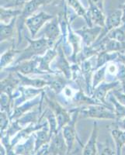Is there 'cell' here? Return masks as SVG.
<instances>
[{
  "label": "cell",
  "instance_id": "33",
  "mask_svg": "<svg viewBox=\"0 0 125 155\" xmlns=\"http://www.w3.org/2000/svg\"><path fill=\"white\" fill-rule=\"evenodd\" d=\"M0 107L1 111L6 112L11 116L13 110V100L5 93H1L0 95Z\"/></svg>",
  "mask_w": 125,
  "mask_h": 155
},
{
  "label": "cell",
  "instance_id": "13",
  "mask_svg": "<svg viewBox=\"0 0 125 155\" xmlns=\"http://www.w3.org/2000/svg\"><path fill=\"white\" fill-rule=\"evenodd\" d=\"M47 151L51 155H69L67 144L62 130L58 131L51 137Z\"/></svg>",
  "mask_w": 125,
  "mask_h": 155
},
{
  "label": "cell",
  "instance_id": "4",
  "mask_svg": "<svg viewBox=\"0 0 125 155\" xmlns=\"http://www.w3.org/2000/svg\"><path fill=\"white\" fill-rule=\"evenodd\" d=\"M53 0H30L27 2L22 8L21 15L18 17L16 22V29H17V46L22 41V33L23 30V26L25 25V20L30 16L37 12V10L43 5L48 4L52 2Z\"/></svg>",
  "mask_w": 125,
  "mask_h": 155
},
{
  "label": "cell",
  "instance_id": "46",
  "mask_svg": "<svg viewBox=\"0 0 125 155\" xmlns=\"http://www.w3.org/2000/svg\"><path fill=\"white\" fill-rule=\"evenodd\" d=\"M38 154H39V153H36L35 155H38Z\"/></svg>",
  "mask_w": 125,
  "mask_h": 155
},
{
  "label": "cell",
  "instance_id": "25",
  "mask_svg": "<svg viewBox=\"0 0 125 155\" xmlns=\"http://www.w3.org/2000/svg\"><path fill=\"white\" fill-rule=\"evenodd\" d=\"M110 135L114 142L116 155H122L123 148L125 146V131L115 127L110 130Z\"/></svg>",
  "mask_w": 125,
  "mask_h": 155
},
{
  "label": "cell",
  "instance_id": "38",
  "mask_svg": "<svg viewBox=\"0 0 125 155\" xmlns=\"http://www.w3.org/2000/svg\"><path fill=\"white\" fill-rule=\"evenodd\" d=\"M30 0H15L14 3L12 5L6 6V7H15V8H23V5L27 2H30Z\"/></svg>",
  "mask_w": 125,
  "mask_h": 155
},
{
  "label": "cell",
  "instance_id": "10",
  "mask_svg": "<svg viewBox=\"0 0 125 155\" xmlns=\"http://www.w3.org/2000/svg\"><path fill=\"white\" fill-rule=\"evenodd\" d=\"M19 86H20L19 80L16 73L10 72L7 77L1 79L0 82L1 93L8 95L13 101L19 95Z\"/></svg>",
  "mask_w": 125,
  "mask_h": 155
},
{
  "label": "cell",
  "instance_id": "30",
  "mask_svg": "<svg viewBox=\"0 0 125 155\" xmlns=\"http://www.w3.org/2000/svg\"><path fill=\"white\" fill-rule=\"evenodd\" d=\"M44 117L47 122H48V127H49L50 134H51V137L54 134H56L58 131V121H57L56 116L54 114V113L51 111V109L48 108L46 111L44 112Z\"/></svg>",
  "mask_w": 125,
  "mask_h": 155
},
{
  "label": "cell",
  "instance_id": "3",
  "mask_svg": "<svg viewBox=\"0 0 125 155\" xmlns=\"http://www.w3.org/2000/svg\"><path fill=\"white\" fill-rule=\"evenodd\" d=\"M44 100L47 102L48 108L51 109V111L56 116L58 131L62 130V128L72 120V113L70 110L65 109L63 105L61 104V102H59L55 97L51 96V95L47 92L46 89Z\"/></svg>",
  "mask_w": 125,
  "mask_h": 155
},
{
  "label": "cell",
  "instance_id": "17",
  "mask_svg": "<svg viewBox=\"0 0 125 155\" xmlns=\"http://www.w3.org/2000/svg\"><path fill=\"white\" fill-rule=\"evenodd\" d=\"M45 88H32V87H24V86H19V95L13 101V109L19 105H21L23 102H27V101L31 100L34 99L39 95H41L42 92L45 91Z\"/></svg>",
  "mask_w": 125,
  "mask_h": 155
},
{
  "label": "cell",
  "instance_id": "41",
  "mask_svg": "<svg viewBox=\"0 0 125 155\" xmlns=\"http://www.w3.org/2000/svg\"><path fill=\"white\" fill-rule=\"evenodd\" d=\"M117 61L125 66V54H119V56H118V58Z\"/></svg>",
  "mask_w": 125,
  "mask_h": 155
},
{
  "label": "cell",
  "instance_id": "40",
  "mask_svg": "<svg viewBox=\"0 0 125 155\" xmlns=\"http://www.w3.org/2000/svg\"><path fill=\"white\" fill-rule=\"evenodd\" d=\"M99 9L103 11V0H91Z\"/></svg>",
  "mask_w": 125,
  "mask_h": 155
},
{
  "label": "cell",
  "instance_id": "18",
  "mask_svg": "<svg viewBox=\"0 0 125 155\" xmlns=\"http://www.w3.org/2000/svg\"><path fill=\"white\" fill-rule=\"evenodd\" d=\"M35 134V133H34ZM32 134L27 139L19 142L13 148L16 155H35V135Z\"/></svg>",
  "mask_w": 125,
  "mask_h": 155
},
{
  "label": "cell",
  "instance_id": "22",
  "mask_svg": "<svg viewBox=\"0 0 125 155\" xmlns=\"http://www.w3.org/2000/svg\"><path fill=\"white\" fill-rule=\"evenodd\" d=\"M35 135V152L38 153L41 149L49 144L51 139L48 124H47L43 128L37 130L34 134Z\"/></svg>",
  "mask_w": 125,
  "mask_h": 155
},
{
  "label": "cell",
  "instance_id": "8",
  "mask_svg": "<svg viewBox=\"0 0 125 155\" xmlns=\"http://www.w3.org/2000/svg\"><path fill=\"white\" fill-rule=\"evenodd\" d=\"M51 68L56 73H60L63 74L68 80L72 81V64H70V61L68 59L67 55L65 54L63 48H62V43L58 46V55L51 64Z\"/></svg>",
  "mask_w": 125,
  "mask_h": 155
},
{
  "label": "cell",
  "instance_id": "42",
  "mask_svg": "<svg viewBox=\"0 0 125 155\" xmlns=\"http://www.w3.org/2000/svg\"><path fill=\"white\" fill-rule=\"evenodd\" d=\"M0 155H7V150L3 144L1 143L0 146Z\"/></svg>",
  "mask_w": 125,
  "mask_h": 155
},
{
  "label": "cell",
  "instance_id": "14",
  "mask_svg": "<svg viewBox=\"0 0 125 155\" xmlns=\"http://www.w3.org/2000/svg\"><path fill=\"white\" fill-rule=\"evenodd\" d=\"M76 32L81 37L83 47H91L98 40L102 32V27L99 26H93L90 27L87 26L76 30Z\"/></svg>",
  "mask_w": 125,
  "mask_h": 155
},
{
  "label": "cell",
  "instance_id": "11",
  "mask_svg": "<svg viewBox=\"0 0 125 155\" xmlns=\"http://www.w3.org/2000/svg\"><path fill=\"white\" fill-rule=\"evenodd\" d=\"M44 95H45V91L34 99L23 102L19 106L14 108L10 116L11 120L13 121V120H18L20 117H22L23 115L29 113L31 110L37 108V106H40L43 102H44Z\"/></svg>",
  "mask_w": 125,
  "mask_h": 155
},
{
  "label": "cell",
  "instance_id": "35",
  "mask_svg": "<svg viewBox=\"0 0 125 155\" xmlns=\"http://www.w3.org/2000/svg\"><path fill=\"white\" fill-rule=\"evenodd\" d=\"M119 65L120 64L117 61L110 62L109 64H107V75H111L116 78L119 71Z\"/></svg>",
  "mask_w": 125,
  "mask_h": 155
},
{
  "label": "cell",
  "instance_id": "16",
  "mask_svg": "<svg viewBox=\"0 0 125 155\" xmlns=\"http://www.w3.org/2000/svg\"><path fill=\"white\" fill-rule=\"evenodd\" d=\"M45 38L56 44L62 38V30L60 23L57 17L53 18L46 23L44 28V36Z\"/></svg>",
  "mask_w": 125,
  "mask_h": 155
},
{
  "label": "cell",
  "instance_id": "31",
  "mask_svg": "<svg viewBox=\"0 0 125 155\" xmlns=\"http://www.w3.org/2000/svg\"><path fill=\"white\" fill-rule=\"evenodd\" d=\"M106 76H107V64L94 71L93 75V83H92L93 91L100 83L106 80Z\"/></svg>",
  "mask_w": 125,
  "mask_h": 155
},
{
  "label": "cell",
  "instance_id": "32",
  "mask_svg": "<svg viewBox=\"0 0 125 155\" xmlns=\"http://www.w3.org/2000/svg\"><path fill=\"white\" fill-rule=\"evenodd\" d=\"M105 37L119 42H125V23L110 31Z\"/></svg>",
  "mask_w": 125,
  "mask_h": 155
},
{
  "label": "cell",
  "instance_id": "34",
  "mask_svg": "<svg viewBox=\"0 0 125 155\" xmlns=\"http://www.w3.org/2000/svg\"><path fill=\"white\" fill-rule=\"evenodd\" d=\"M0 120H1L0 122V133H1V136H3L9 128L11 121H12L10 115L6 112L1 111L0 112Z\"/></svg>",
  "mask_w": 125,
  "mask_h": 155
},
{
  "label": "cell",
  "instance_id": "36",
  "mask_svg": "<svg viewBox=\"0 0 125 155\" xmlns=\"http://www.w3.org/2000/svg\"><path fill=\"white\" fill-rule=\"evenodd\" d=\"M112 93L113 94L115 98L117 99L118 102H120L121 104L125 106V92H123V90H120L117 88V89L112 91Z\"/></svg>",
  "mask_w": 125,
  "mask_h": 155
},
{
  "label": "cell",
  "instance_id": "7",
  "mask_svg": "<svg viewBox=\"0 0 125 155\" xmlns=\"http://www.w3.org/2000/svg\"><path fill=\"white\" fill-rule=\"evenodd\" d=\"M3 71H9V73H19L27 76L30 74H38V75L46 74V73L43 72L42 71L39 69L38 57L32 58L30 60L19 62L16 64H12Z\"/></svg>",
  "mask_w": 125,
  "mask_h": 155
},
{
  "label": "cell",
  "instance_id": "2",
  "mask_svg": "<svg viewBox=\"0 0 125 155\" xmlns=\"http://www.w3.org/2000/svg\"><path fill=\"white\" fill-rule=\"evenodd\" d=\"M79 108V116H82L83 118L93 119L95 120H116V115L112 106L104 104H94L81 106Z\"/></svg>",
  "mask_w": 125,
  "mask_h": 155
},
{
  "label": "cell",
  "instance_id": "20",
  "mask_svg": "<svg viewBox=\"0 0 125 155\" xmlns=\"http://www.w3.org/2000/svg\"><path fill=\"white\" fill-rule=\"evenodd\" d=\"M97 140H98V126H97V122L95 120L93 124V129L90 138L86 144L83 145V155L97 154Z\"/></svg>",
  "mask_w": 125,
  "mask_h": 155
},
{
  "label": "cell",
  "instance_id": "15",
  "mask_svg": "<svg viewBox=\"0 0 125 155\" xmlns=\"http://www.w3.org/2000/svg\"><path fill=\"white\" fill-rule=\"evenodd\" d=\"M122 24H123V21H122L121 9H116V10L111 12V13H110L107 16V17L106 18L105 26L102 28V32H101L100 35L98 40H97L96 43H98L99 41H100L102 39H103L104 37L107 35V34L110 31L117 28V27H120Z\"/></svg>",
  "mask_w": 125,
  "mask_h": 155
},
{
  "label": "cell",
  "instance_id": "5",
  "mask_svg": "<svg viewBox=\"0 0 125 155\" xmlns=\"http://www.w3.org/2000/svg\"><path fill=\"white\" fill-rule=\"evenodd\" d=\"M70 111L72 113V120L62 128V131L64 138L65 140V142H66V144H67L69 154L72 155V153H74L73 150H74L76 140L79 142L77 137L76 124H77L78 118L79 116L80 108L76 107L74 109H70Z\"/></svg>",
  "mask_w": 125,
  "mask_h": 155
},
{
  "label": "cell",
  "instance_id": "39",
  "mask_svg": "<svg viewBox=\"0 0 125 155\" xmlns=\"http://www.w3.org/2000/svg\"><path fill=\"white\" fill-rule=\"evenodd\" d=\"M114 125L115 127H118V128L121 129V130L125 131V117L120 120L114 121Z\"/></svg>",
  "mask_w": 125,
  "mask_h": 155
},
{
  "label": "cell",
  "instance_id": "47",
  "mask_svg": "<svg viewBox=\"0 0 125 155\" xmlns=\"http://www.w3.org/2000/svg\"><path fill=\"white\" fill-rule=\"evenodd\" d=\"M123 92H125V88H124V89H123Z\"/></svg>",
  "mask_w": 125,
  "mask_h": 155
},
{
  "label": "cell",
  "instance_id": "27",
  "mask_svg": "<svg viewBox=\"0 0 125 155\" xmlns=\"http://www.w3.org/2000/svg\"><path fill=\"white\" fill-rule=\"evenodd\" d=\"M22 13V9L15 7H4L0 9V21L1 23H9L14 18L19 17Z\"/></svg>",
  "mask_w": 125,
  "mask_h": 155
},
{
  "label": "cell",
  "instance_id": "6",
  "mask_svg": "<svg viewBox=\"0 0 125 155\" xmlns=\"http://www.w3.org/2000/svg\"><path fill=\"white\" fill-rule=\"evenodd\" d=\"M53 18H55V16L43 11L36 12L27 18L25 20V26L27 27L30 33V37L32 39H35L36 36L41 28Z\"/></svg>",
  "mask_w": 125,
  "mask_h": 155
},
{
  "label": "cell",
  "instance_id": "24",
  "mask_svg": "<svg viewBox=\"0 0 125 155\" xmlns=\"http://www.w3.org/2000/svg\"><path fill=\"white\" fill-rule=\"evenodd\" d=\"M20 51H21L15 49L14 47L12 46L9 50L1 54V57H0V68H1V71L5 70V68H7L9 66L13 64L16 58H17L18 55L20 53Z\"/></svg>",
  "mask_w": 125,
  "mask_h": 155
},
{
  "label": "cell",
  "instance_id": "26",
  "mask_svg": "<svg viewBox=\"0 0 125 155\" xmlns=\"http://www.w3.org/2000/svg\"><path fill=\"white\" fill-rule=\"evenodd\" d=\"M65 1H66L67 5L71 9H73V11L76 12L78 16H81L85 19L88 27H93L94 25L92 23L91 20L89 18L87 9L83 6L79 0H65Z\"/></svg>",
  "mask_w": 125,
  "mask_h": 155
},
{
  "label": "cell",
  "instance_id": "44",
  "mask_svg": "<svg viewBox=\"0 0 125 155\" xmlns=\"http://www.w3.org/2000/svg\"><path fill=\"white\" fill-rule=\"evenodd\" d=\"M48 146H46L45 147H44L43 149H41V150L39 151V153H41V155H51V154H50L48 151H47V148H48Z\"/></svg>",
  "mask_w": 125,
  "mask_h": 155
},
{
  "label": "cell",
  "instance_id": "43",
  "mask_svg": "<svg viewBox=\"0 0 125 155\" xmlns=\"http://www.w3.org/2000/svg\"><path fill=\"white\" fill-rule=\"evenodd\" d=\"M120 9L122 10V21L123 23H125V3L120 6Z\"/></svg>",
  "mask_w": 125,
  "mask_h": 155
},
{
  "label": "cell",
  "instance_id": "19",
  "mask_svg": "<svg viewBox=\"0 0 125 155\" xmlns=\"http://www.w3.org/2000/svg\"><path fill=\"white\" fill-rule=\"evenodd\" d=\"M19 80L20 86L32 87L35 88H45L48 87L49 82L45 78H30L27 75L16 73Z\"/></svg>",
  "mask_w": 125,
  "mask_h": 155
},
{
  "label": "cell",
  "instance_id": "23",
  "mask_svg": "<svg viewBox=\"0 0 125 155\" xmlns=\"http://www.w3.org/2000/svg\"><path fill=\"white\" fill-rule=\"evenodd\" d=\"M18 17L14 18L9 23H0V41L1 44L5 41L12 40L15 36V33L17 36V29H16V22Z\"/></svg>",
  "mask_w": 125,
  "mask_h": 155
},
{
  "label": "cell",
  "instance_id": "37",
  "mask_svg": "<svg viewBox=\"0 0 125 155\" xmlns=\"http://www.w3.org/2000/svg\"><path fill=\"white\" fill-rule=\"evenodd\" d=\"M100 155H116V150H113L109 143L105 145L101 151Z\"/></svg>",
  "mask_w": 125,
  "mask_h": 155
},
{
  "label": "cell",
  "instance_id": "1",
  "mask_svg": "<svg viewBox=\"0 0 125 155\" xmlns=\"http://www.w3.org/2000/svg\"><path fill=\"white\" fill-rule=\"evenodd\" d=\"M25 38L28 42V46L20 51L13 64L24 61L30 60L36 57L43 56L48 50L52 48L55 45V44L50 41L44 37H41V38L38 39H32L31 37L26 36Z\"/></svg>",
  "mask_w": 125,
  "mask_h": 155
},
{
  "label": "cell",
  "instance_id": "28",
  "mask_svg": "<svg viewBox=\"0 0 125 155\" xmlns=\"http://www.w3.org/2000/svg\"><path fill=\"white\" fill-rule=\"evenodd\" d=\"M119 54L118 53H109V52H100L96 56V64L94 66L95 70L103 67V66L106 65L107 64L112 61H116L117 60Z\"/></svg>",
  "mask_w": 125,
  "mask_h": 155
},
{
  "label": "cell",
  "instance_id": "12",
  "mask_svg": "<svg viewBox=\"0 0 125 155\" xmlns=\"http://www.w3.org/2000/svg\"><path fill=\"white\" fill-rule=\"evenodd\" d=\"M62 43V38L52 48L48 50L43 56L38 57L39 69L46 74H55V71L51 68V64L58 55V46Z\"/></svg>",
  "mask_w": 125,
  "mask_h": 155
},
{
  "label": "cell",
  "instance_id": "21",
  "mask_svg": "<svg viewBox=\"0 0 125 155\" xmlns=\"http://www.w3.org/2000/svg\"><path fill=\"white\" fill-rule=\"evenodd\" d=\"M89 4V8L87 9L88 16L92 23L94 26H99L103 27L105 26L106 23V16H104L103 11L99 9L96 5L92 2L91 0H87Z\"/></svg>",
  "mask_w": 125,
  "mask_h": 155
},
{
  "label": "cell",
  "instance_id": "9",
  "mask_svg": "<svg viewBox=\"0 0 125 155\" xmlns=\"http://www.w3.org/2000/svg\"><path fill=\"white\" fill-rule=\"evenodd\" d=\"M120 85V81H117V80H113V81H104L102 83H100L96 88H94L92 96L102 104L110 106V104L109 102H106L108 95L112 91L117 89Z\"/></svg>",
  "mask_w": 125,
  "mask_h": 155
},
{
  "label": "cell",
  "instance_id": "48",
  "mask_svg": "<svg viewBox=\"0 0 125 155\" xmlns=\"http://www.w3.org/2000/svg\"><path fill=\"white\" fill-rule=\"evenodd\" d=\"M38 153H39V154H38V155H41V153H39V152H38Z\"/></svg>",
  "mask_w": 125,
  "mask_h": 155
},
{
  "label": "cell",
  "instance_id": "45",
  "mask_svg": "<svg viewBox=\"0 0 125 155\" xmlns=\"http://www.w3.org/2000/svg\"><path fill=\"white\" fill-rule=\"evenodd\" d=\"M122 155H125V150H123V152H122Z\"/></svg>",
  "mask_w": 125,
  "mask_h": 155
},
{
  "label": "cell",
  "instance_id": "29",
  "mask_svg": "<svg viewBox=\"0 0 125 155\" xmlns=\"http://www.w3.org/2000/svg\"><path fill=\"white\" fill-rule=\"evenodd\" d=\"M107 100L110 102V104L113 107V112L116 115V120H120L125 117V106L118 102L117 99L115 98L112 92L109 94L107 97ZM115 120V121H116Z\"/></svg>",
  "mask_w": 125,
  "mask_h": 155
}]
</instances>
